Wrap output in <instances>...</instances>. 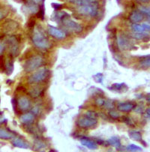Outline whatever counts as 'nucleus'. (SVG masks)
<instances>
[{
    "label": "nucleus",
    "mask_w": 150,
    "mask_h": 152,
    "mask_svg": "<svg viewBox=\"0 0 150 152\" xmlns=\"http://www.w3.org/2000/svg\"><path fill=\"white\" fill-rule=\"evenodd\" d=\"M32 41L35 46L39 49L47 50L50 47V43L48 38L44 35L43 30L39 28H35L34 32H33Z\"/></svg>",
    "instance_id": "1"
},
{
    "label": "nucleus",
    "mask_w": 150,
    "mask_h": 152,
    "mask_svg": "<svg viewBox=\"0 0 150 152\" xmlns=\"http://www.w3.org/2000/svg\"><path fill=\"white\" fill-rule=\"evenodd\" d=\"M43 64H44V59L42 57L34 56L27 60L26 62L24 64V67L26 72H31L41 67Z\"/></svg>",
    "instance_id": "2"
},
{
    "label": "nucleus",
    "mask_w": 150,
    "mask_h": 152,
    "mask_svg": "<svg viewBox=\"0 0 150 152\" xmlns=\"http://www.w3.org/2000/svg\"><path fill=\"white\" fill-rule=\"evenodd\" d=\"M49 71L45 68V67H42L41 69L38 70L34 74L30 76L29 77V83H41L44 81L47 76L49 75Z\"/></svg>",
    "instance_id": "3"
},
{
    "label": "nucleus",
    "mask_w": 150,
    "mask_h": 152,
    "mask_svg": "<svg viewBox=\"0 0 150 152\" xmlns=\"http://www.w3.org/2000/svg\"><path fill=\"white\" fill-rule=\"evenodd\" d=\"M10 53L12 56H16L19 53V41L15 36H10L7 40Z\"/></svg>",
    "instance_id": "4"
},
{
    "label": "nucleus",
    "mask_w": 150,
    "mask_h": 152,
    "mask_svg": "<svg viewBox=\"0 0 150 152\" xmlns=\"http://www.w3.org/2000/svg\"><path fill=\"white\" fill-rule=\"evenodd\" d=\"M68 18H65V19L63 20V23H64V25L65 26V27L68 29L71 30V31L76 33H79L80 32V31H82L83 28H82V26L80 24L74 22V21H73L72 20L68 19Z\"/></svg>",
    "instance_id": "5"
},
{
    "label": "nucleus",
    "mask_w": 150,
    "mask_h": 152,
    "mask_svg": "<svg viewBox=\"0 0 150 152\" xmlns=\"http://www.w3.org/2000/svg\"><path fill=\"white\" fill-rule=\"evenodd\" d=\"M97 124V119L96 118H91L89 117L81 118L77 121V124L79 127H83V128H88V127H93L94 125H96Z\"/></svg>",
    "instance_id": "6"
},
{
    "label": "nucleus",
    "mask_w": 150,
    "mask_h": 152,
    "mask_svg": "<svg viewBox=\"0 0 150 152\" xmlns=\"http://www.w3.org/2000/svg\"><path fill=\"white\" fill-rule=\"evenodd\" d=\"M118 45L122 50H128L131 47V42L129 38L125 35H119L117 39Z\"/></svg>",
    "instance_id": "7"
},
{
    "label": "nucleus",
    "mask_w": 150,
    "mask_h": 152,
    "mask_svg": "<svg viewBox=\"0 0 150 152\" xmlns=\"http://www.w3.org/2000/svg\"><path fill=\"white\" fill-rule=\"evenodd\" d=\"M48 32L51 36L54 37L57 39H62L65 37V34L64 31H62L60 28H55V27L51 26H48Z\"/></svg>",
    "instance_id": "8"
},
{
    "label": "nucleus",
    "mask_w": 150,
    "mask_h": 152,
    "mask_svg": "<svg viewBox=\"0 0 150 152\" xmlns=\"http://www.w3.org/2000/svg\"><path fill=\"white\" fill-rule=\"evenodd\" d=\"M17 105H18L19 109L21 111H26L30 108L31 104H30L29 100L27 97H21L19 98L18 101H17Z\"/></svg>",
    "instance_id": "9"
},
{
    "label": "nucleus",
    "mask_w": 150,
    "mask_h": 152,
    "mask_svg": "<svg viewBox=\"0 0 150 152\" xmlns=\"http://www.w3.org/2000/svg\"><path fill=\"white\" fill-rule=\"evenodd\" d=\"M143 14L140 11H134L131 13L129 19L131 22L134 23H138L143 20Z\"/></svg>",
    "instance_id": "10"
},
{
    "label": "nucleus",
    "mask_w": 150,
    "mask_h": 152,
    "mask_svg": "<svg viewBox=\"0 0 150 152\" xmlns=\"http://www.w3.org/2000/svg\"><path fill=\"white\" fill-rule=\"evenodd\" d=\"M21 123L24 124H30L34 121V114L32 113H26L25 114L22 115L20 118Z\"/></svg>",
    "instance_id": "11"
},
{
    "label": "nucleus",
    "mask_w": 150,
    "mask_h": 152,
    "mask_svg": "<svg viewBox=\"0 0 150 152\" xmlns=\"http://www.w3.org/2000/svg\"><path fill=\"white\" fill-rule=\"evenodd\" d=\"M26 8H27L28 11H29L32 14H37L38 10H39L40 6L39 5H37V4L31 2L29 0H27L26 2Z\"/></svg>",
    "instance_id": "12"
},
{
    "label": "nucleus",
    "mask_w": 150,
    "mask_h": 152,
    "mask_svg": "<svg viewBox=\"0 0 150 152\" xmlns=\"http://www.w3.org/2000/svg\"><path fill=\"white\" fill-rule=\"evenodd\" d=\"M12 145L14 147L21 148H29V145L21 138L14 139L12 140Z\"/></svg>",
    "instance_id": "13"
},
{
    "label": "nucleus",
    "mask_w": 150,
    "mask_h": 152,
    "mask_svg": "<svg viewBox=\"0 0 150 152\" xmlns=\"http://www.w3.org/2000/svg\"><path fill=\"white\" fill-rule=\"evenodd\" d=\"M7 75H10L14 70V63L12 57H9L5 61V67H4Z\"/></svg>",
    "instance_id": "14"
},
{
    "label": "nucleus",
    "mask_w": 150,
    "mask_h": 152,
    "mask_svg": "<svg viewBox=\"0 0 150 152\" xmlns=\"http://www.w3.org/2000/svg\"><path fill=\"white\" fill-rule=\"evenodd\" d=\"M81 142V144L83 145H84L85 147L88 148L89 149H92V150H94V149H96L98 148V144L96 142L92 141V140H89V139L86 138H83L80 140Z\"/></svg>",
    "instance_id": "15"
},
{
    "label": "nucleus",
    "mask_w": 150,
    "mask_h": 152,
    "mask_svg": "<svg viewBox=\"0 0 150 152\" xmlns=\"http://www.w3.org/2000/svg\"><path fill=\"white\" fill-rule=\"evenodd\" d=\"M117 108L121 112H130L135 108V104L132 103H122L118 105Z\"/></svg>",
    "instance_id": "16"
},
{
    "label": "nucleus",
    "mask_w": 150,
    "mask_h": 152,
    "mask_svg": "<svg viewBox=\"0 0 150 152\" xmlns=\"http://www.w3.org/2000/svg\"><path fill=\"white\" fill-rule=\"evenodd\" d=\"M13 137H14V135L12 134L11 131L6 130V129L0 127V139H2V140H10V139H12Z\"/></svg>",
    "instance_id": "17"
},
{
    "label": "nucleus",
    "mask_w": 150,
    "mask_h": 152,
    "mask_svg": "<svg viewBox=\"0 0 150 152\" xmlns=\"http://www.w3.org/2000/svg\"><path fill=\"white\" fill-rule=\"evenodd\" d=\"M17 28V23L14 21H12L11 20H10L9 21L5 23L3 26V28L5 31L7 32H10V31H13L16 29Z\"/></svg>",
    "instance_id": "18"
},
{
    "label": "nucleus",
    "mask_w": 150,
    "mask_h": 152,
    "mask_svg": "<svg viewBox=\"0 0 150 152\" xmlns=\"http://www.w3.org/2000/svg\"><path fill=\"white\" fill-rule=\"evenodd\" d=\"M129 137L130 138L132 139L133 140H135V141H139L142 142V135L140 132L136 131V130H131L129 132Z\"/></svg>",
    "instance_id": "19"
},
{
    "label": "nucleus",
    "mask_w": 150,
    "mask_h": 152,
    "mask_svg": "<svg viewBox=\"0 0 150 152\" xmlns=\"http://www.w3.org/2000/svg\"><path fill=\"white\" fill-rule=\"evenodd\" d=\"M108 143H109L110 145L115 146L117 149L121 147L120 140H119V139L118 138V137H112V138H110L109 140H108Z\"/></svg>",
    "instance_id": "20"
},
{
    "label": "nucleus",
    "mask_w": 150,
    "mask_h": 152,
    "mask_svg": "<svg viewBox=\"0 0 150 152\" xmlns=\"http://www.w3.org/2000/svg\"><path fill=\"white\" fill-rule=\"evenodd\" d=\"M131 28L135 32H144L145 29H144V27L143 26V24H138V23H134L133 25L131 26Z\"/></svg>",
    "instance_id": "21"
},
{
    "label": "nucleus",
    "mask_w": 150,
    "mask_h": 152,
    "mask_svg": "<svg viewBox=\"0 0 150 152\" xmlns=\"http://www.w3.org/2000/svg\"><path fill=\"white\" fill-rule=\"evenodd\" d=\"M140 64L142 67H146V68H150V56H146L143 58L140 61Z\"/></svg>",
    "instance_id": "22"
},
{
    "label": "nucleus",
    "mask_w": 150,
    "mask_h": 152,
    "mask_svg": "<svg viewBox=\"0 0 150 152\" xmlns=\"http://www.w3.org/2000/svg\"><path fill=\"white\" fill-rule=\"evenodd\" d=\"M40 94H41V89L39 88H33L29 91V95L34 98L38 97Z\"/></svg>",
    "instance_id": "23"
},
{
    "label": "nucleus",
    "mask_w": 150,
    "mask_h": 152,
    "mask_svg": "<svg viewBox=\"0 0 150 152\" xmlns=\"http://www.w3.org/2000/svg\"><path fill=\"white\" fill-rule=\"evenodd\" d=\"M126 149L128 151H141L143 150L142 148L134 144H131L127 146Z\"/></svg>",
    "instance_id": "24"
},
{
    "label": "nucleus",
    "mask_w": 150,
    "mask_h": 152,
    "mask_svg": "<svg viewBox=\"0 0 150 152\" xmlns=\"http://www.w3.org/2000/svg\"><path fill=\"white\" fill-rule=\"evenodd\" d=\"M134 37L135 38H137V39H144V38H148V35H147L146 32H135V34L134 35Z\"/></svg>",
    "instance_id": "25"
},
{
    "label": "nucleus",
    "mask_w": 150,
    "mask_h": 152,
    "mask_svg": "<svg viewBox=\"0 0 150 152\" xmlns=\"http://www.w3.org/2000/svg\"><path fill=\"white\" fill-rule=\"evenodd\" d=\"M140 11L148 15L150 17V7H146V6H140Z\"/></svg>",
    "instance_id": "26"
},
{
    "label": "nucleus",
    "mask_w": 150,
    "mask_h": 152,
    "mask_svg": "<svg viewBox=\"0 0 150 152\" xmlns=\"http://www.w3.org/2000/svg\"><path fill=\"white\" fill-rule=\"evenodd\" d=\"M86 117L91 118H96L97 119L98 115L96 112L94 111H88L86 113Z\"/></svg>",
    "instance_id": "27"
},
{
    "label": "nucleus",
    "mask_w": 150,
    "mask_h": 152,
    "mask_svg": "<svg viewBox=\"0 0 150 152\" xmlns=\"http://www.w3.org/2000/svg\"><path fill=\"white\" fill-rule=\"evenodd\" d=\"M38 17L41 19H44V5L42 6H40L39 10L38 11Z\"/></svg>",
    "instance_id": "28"
},
{
    "label": "nucleus",
    "mask_w": 150,
    "mask_h": 152,
    "mask_svg": "<svg viewBox=\"0 0 150 152\" xmlns=\"http://www.w3.org/2000/svg\"><path fill=\"white\" fill-rule=\"evenodd\" d=\"M124 84L123 83H121V84H117V83H116V84H114V85H112V90H116V91H120L121 89H122V88H123V87H124Z\"/></svg>",
    "instance_id": "29"
},
{
    "label": "nucleus",
    "mask_w": 150,
    "mask_h": 152,
    "mask_svg": "<svg viewBox=\"0 0 150 152\" xmlns=\"http://www.w3.org/2000/svg\"><path fill=\"white\" fill-rule=\"evenodd\" d=\"M104 105L105 106V107H106L107 109H112V107H113V104H112V101L110 100H107V101L105 100L104 104Z\"/></svg>",
    "instance_id": "30"
},
{
    "label": "nucleus",
    "mask_w": 150,
    "mask_h": 152,
    "mask_svg": "<svg viewBox=\"0 0 150 152\" xmlns=\"http://www.w3.org/2000/svg\"><path fill=\"white\" fill-rule=\"evenodd\" d=\"M109 115L112 118H114V119H116V118H118L119 117V113L116 111H114V110H110L109 113Z\"/></svg>",
    "instance_id": "31"
},
{
    "label": "nucleus",
    "mask_w": 150,
    "mask_h": 152,
    "mask_svg": "<svg viewBox=\"0 0 150 152\" xmlns=\"http://www.w3.org/2000/svg\"><path fill=\"white\" fill-rule=\"evenodd\" d=\"M95 80H96V82L98 83H102V80H103V75L101 74H97L96 75H95L94 77Z\"/></svg>",
    "instance_id": "32"
},
{
    "label": "nucleus",
    "mask_w": 150,
    "mask_h": 152,
    "mask_svg": "<svg viewBox=\"0 0 150 152\" xmlns=\"http://www.w3.org/2000/svg\"><path fill=\"white\" fill-rule=\"evenodd\" d=\"M104 101L105 100H104V99L101 98V97H99V98L96 99V103L98 106H100L101 107V106H103L104 104Z\"/></svg>",
    "instance_id": "33"
},
{
    "label": "nucleus",
    "mask_w": 150,
    "mask_h": 152,
    "mask_svg": "<svg viewBox=\"0 0 150 152\" xmlns=\"http://www.w3.org/2000/svg\"><path fill=\"white\" fill-rule=\"evenodd\" d=\"M7 16V12L5 11V10L0 9V21L3 20L4 18Z\"/></svg>",
    "instance_id": "34"
},
{
    "label": "nucleus",
    "mask_w": 150,
    "mask_h": 152,
    "mask_svg": "<svg viewBox=\"0 0 150 152\" xmlns=\"http://www.w3.org/2000/svg\"><path fill=\"white\" fill-rule=\"evenodd\" d=\"M29 1H31V2L37 4V5H39V4L42 3V2H44V0H29Z\"/></svg>",
    "instance_id": "35"
},
{
    "label": "nucleus",
    "mask_w": 150,
    "mask_h": 152,
    "mask_svg": "<svg viewBox=\"0 0 150 152\" xmlns=\"http://www.w3.org/2000/svg\"><path fill=\"white\" fill-rule=\"evenodd\" d=\"M53 7H54V8L55 9H60V8H62V5H60V4H53Z\"/></svg>",
    "instance_id": "36"
},
{
    "label": "nucleus",
    "mask_w": 150,
    "mask_h": 152,
    "mask_svg": "<svg viewBox=\"0 0 150 152\" xmlns=\"http://www.w3.org/2000/svg\"><path fill=\"white\" fill-rule=\"evenodd\" d=\"M38 112H39V108L38 107H34V108L32 109V113H34V115H36L38 113Z\"/></svg>",
    "instance_id": "37"
},
{
    "label": "nucleus",
    "mask_w": 150,
    "mask_h": 152,
    "mask_svg": "<svg viewBox=\"0 0 150 152\" xmlns=\"http://www.w3.org/2000/svg\"><path fill=\"white\" fill-rule=\"evenodd\" d=\"M4 49H5V46H4V44H2V43H0V56H1V54L2 53V52H3Z\"/></svg>",
    "instance_id": "38"
},
{
    "label": "nucleus",
    "mask_w": 150,
    "mask_h": 152,
    "mask_svg": "<svg viewBox=\"0 0 150 152\" xmlns=\"http://www.w3.org/2000/svg\"><path fill=\"white\" fill-rule=\"evenodd\" d=\"M34 24H35V20H33V19H30L29 23V27L34 26Z\"/></svg>",
    "instance_id": "39"
},
{
    "label": "nucleus",
    "mask_w": 150,
    "mask_h": 152,
    "mask_svg": "<svg viewBox=\"0 0 150 152\" xmlns=\"http://www.w3.org/2000/svg\"><path fill=\"white\" fill-rule=\"evenodd\" d=\"M137 2H140V3H147V2H150V0H136Z\"/></svg>",
    "instance_id": "40"
},
{
    "label": "nucleus",
    "mask_w": 150,
    "mask_h": 152,
    "mask_svg": "<svg viewBox=\"0 0 150 152\" xmlns=\"http://www.w3.org/2000/svg\"><path fill=\"white\" fill-rule=\"evenodd\" d=\"M146 113H147V114L149 115H150V107L149 108H148L146 110Z\"/></svg>",
    "instance_id": "41"
},
{
    "label": "nucleus",
    "mask_w": 150,
    "mask_h": 152,
    "mask_svg": "<svg viewBox=\"0 0 150 152\" xmlns=\"http://www.w3.org/2000/svg\"><path fill=\"white\" fill-rule=\"evenodd\" d=\"M147 101H148L149 103H150V95L147 97Z\"/></svg>",
    "instance_id": "42"
},
{
    "label": "nucleus",
    "mask_w": 150,
    "mask_h": 152,
    "mask_svg": "<svg viewBox=\"0 0 150 152\" xmlns=\"http://www.w3.org/2000/svg\"><path fill=\"white\" fill-rule=\"evenodd\" d=\"M148 20V22H149V23H150V17H149V18H148V20Z\"/></svg>",
    "instance_id": "43"
}]
</instances>
